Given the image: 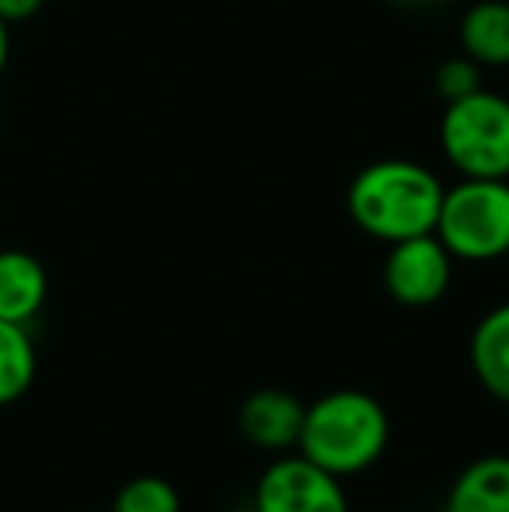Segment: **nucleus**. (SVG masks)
Instances as JSON below:
<instances>
[{
	"label": "nucleus",
	"instance_id": "7",
	"mask_svg": "<svg viewBox=\"0 0 509 512\" xmlns=\"http://www.w3.org/2000/svg\"><path fill=\"white\" fill-rule=\"evenodd\" d=\"M304 405L293 394L265 387L241 405V432L258 450H290L300 439Z\"/></svg>",
	"mask_w": 509,
	"mask_h": 512
},
{
	"label": "nucleus",
	"instance_id": "13",
	"mask_svg": "<svg viewBox=\"0 0 509 512\" xmlns=\"http://www.w3.org/2000/svg\"><path fill=\"white\" fill-rule=\"evenodd\" d=\"M112 512H182V499H178L171 481L143 474V478H133L119 488Z\"/></svg>",
	"mask_w": 509,
	"mask_h": 512
},
{
	"label": "nucleus",
	"instance_id": "12",
	"mask_svg": "<svg viewBox=\"0 0 509 512\" xmlns=\"http://www.w3.org/2000/svg\"><path fill=\"white\" fill-rule=\"evenodd\" d=\"M35 380V345L25 324L0 321V405H11Z\"/></svg>",
	"mask_w": 509,
	"mask_h": 512
},
{
	"label": "nucleus",
	"instance_id": "15",
	"mask_svg": "<svg viewBox=\"0 0 509 512\" xmlns=\"http://www.w3.org/2000/svg\"><path fill=\"white\" fill-rule=\"evenodd\" d=\"M42 4H46V0H0V18H4L7 25L28 21L32 14L42 11Z\"/></svg>",
	"mask_w": 509,
	"mask_h": 512
},
{
	"label": "nucleus",
	"instance_id": "1",
	"mask_svg": "<svg viewBox=\"0 0 509 512\" xmlns=\"http://www.w3.org/2000/svg\"><path fill=\"white\" fill-rule=\"evenodd\" d=\"M443 203V185L429 168L415 161H374L353 178L346 206L353 223L377 241L433 234Z\"/></svg>",
	"mask_w": 509,
	"mask_h": 512
},
{
	"label": "nucleus",
	"instance_id": "2",
	"mask_svg": "<svg viewBox=\"0 0 509 512\" xmlns=\"http://www.w3.org/2000/svg\"><path fill=\"white\" fill-rule=\"evenodd\" d=\"M387 411L367 391H332L304 408L300 457L335 478H349L381 460L387 446Z\"/></svg>",
	"mask_w": 509,
	"mask_h": 512
},
{
	"label": "nucleus",
	"instance_id": "4",
	"mask_svg": "<svg viewBox=\"0 0 509 512\" xmlns=\"http://www.w3.org/2000/svg\"><path fill=\"white\" fill-rule=\"evenodd\" d=\"M440 147L461 178H509V98L482 88L447 102Z\"/></svg>",
	"mask_w": 509,
	"mask_h": 512
},
{
	"label": "nucleus",
	"instance_id": "14",
	"mask_svg": "<svg viewBox=\"0 0 509 512\" xmlns=\"http://www.w3.org/2000/svg\"><path fill=\"white\" fill-rule=\"evenodd\" d=\"M436 91L443 95V102H457V98L475 95V91H482V67L471 56H454V60L440 63V70H436Z\"/></svg>",
	"mask_w": 509,
	"mask_h": 512
},
{
	"label": "nucleus",
	"instance_id": "3",
	"mask_svg": "<svg viewBox=\"0 0 509 512\" xmlns=\"http://www.w3.org/2000/svg\"><path fill=\"white\" fill-rule=\"evenodd\" d=\"M433 234L457 262L509 255V178H461L443 189Z\"/></svg>",
	"mask_w": 509,
	"mask_h": 512
},
{
	"label": "nucleus",
	"instance_id": "9",
	"mask_svg": "<svg viewBox=\"0 0 509 512\" xmlns=\"http://www.w3.org/2000/svg\"><path fill=\"white\" fill-rule=\"evenodd\" d=\"M447 512H509V457L489 453L457 474L447 495Z\"/></svg>",
	"mask_w": 509,
	"mask_h": 512
},
{
	"label": "nucleus",
	"instance_id": "5",
	"mask_svg": "<svg viewBox=\"0 0 509 512\" xmlns=\"http://www.w3.org/2000/svg\"><path fill=\"white\" fill-rule=\"evenodd\" d=\"M454 255L436 234L394 241L384 262V286L401 307H433L450 290Z\"/></svg>",
	"mask_w": 509,
	"mask_h": 512
},
{
	"label": "nucleus",
	"instance_id": "16",
	"mask_svg": "<svg viewBox=\"0 0 509 512\" xmlns=\"http://www.w3.org/2000/svg\"><path fill=\"white\" fill-rule=\"evenodd\" d=\"M7 56H11V35H7V21L0 18V74L7 67Z\"/></svg>",
	"mask_w": 509,
	"mask_h": 512
},
{
	"label": "nucleus",
	"instance_id": "11",
	"mask_svg": "<svg viewBox=\"0 0 509 512\" xmlns=\"http://www.w3.org/2000/svg\"><path fill=\"white\" fill-rule=\"evenodd\" d=\"M461 49L478 67H509V4L482 0L461 18Z\"/></svg>",
	"mask_w": 509,
	"mask_h": 512
},
{
	"label": "nucleus",
	"instance_id": "10",
	"mask_svg": "<svg viewBox=\"0 0 509 512\" xmlns=\"http://www.w3.org/2000/svg\"><path fill=\"white\" fill-rule=\"evenodd\" d=\"M471 370L496 401L509 405V304L489 310L471 331Z\"/></svg>",
	"mask_w": 509,
	"mask_h": 512
},
{
	"label": "nucleus",
	"instance_id": "17",
	"mask_svg": "<svg viewBox=\"0 0 509 512\" xmlns=\"http://www.w3.org/2000/svg\"><path fill=\"white\" fill-rule=\"evenodd\" d=\"M398 4H440V0H398Z\"/></svg>",
	"mask_w": 509,
	"mask_h": 512
},
{
	"label": "nucleus",
	"instance_id": "8",
	"mask_svg": "<svg viewBox=\"0 0 509 512\" xmlns=\"http://www.w3.org/2000/svg\"><path fill=\"white\" fill-rule=\"evenodd\" d=\"M46 269L28 251H0V321L28 324L46 304Z\"/></svg>",
	"mask_w": 509,
	"mask_h": 512
},
{
	"label": "nucleus",
	"instance_id": "18",
	"mask_svg": "<svg viewBox=\"0 0 509 512\" xmlns=\"http://www.w3.org/2000/svg\"><path fill=\"white\" fill-rule=\"evenodd\" d=\"M0 119H4V108H0Z\"/></svg>",
	"mask_w": 509,
	"mask_h": 512
},
{
	"label": "nucleus",
	"instance_id": "6",
	"mask_svg": "<svg viewBox=\"0 0 509 512\" xmlns=\"http://www.w3.org/2000/svg\"><path fill=\"white\" fill-rule=\"evenodd\" d=\"M255 512H349V502L335 474L307 457H286L258 481Z\"/></svg>",
	"mask_w": 509,
	"mask_h": 512
}]
</instances>
